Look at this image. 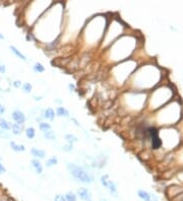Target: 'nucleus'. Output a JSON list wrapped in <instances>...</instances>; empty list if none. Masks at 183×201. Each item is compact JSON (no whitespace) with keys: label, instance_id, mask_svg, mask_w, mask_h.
<instances>
[{"label":"nucleus","instance_id":"nucleus-16","mask_svg":"<svg viewBox=\"0 0 183 201\" xmlns=\"http://www.w3.org/2000/svg\"><path fill=\"white\" fill-rule=\"evenodd\" d=\"M64 197L66 201H78V196L73 192H67L64 195Z\"/></svg>","mask_w":183,"mask_h":201},{"label":"nucleus","instance_id":"nucleus-13","mask_svg":"<svg viewBox=\"0 0 183 201\" xmlns=\"http://www.w3.org/2000/svg\"><path fill=\"white\" fill-rule=\"evenodd\" d=\"M10 49H11V51H12V53L13 54H15V55L17 56V57L20 58V59H22V60H24V61H27V58H26V56L24 55L22 53H20V50H17L15 47H13V46H10Z\"/></svg>","mask_w":183,"mask_h":201},{"label":"nucleus","instance_id":"nucleus-2","mask_svg":"<svg viewBox=\"0 0 183 201\" xmlns=\"http://www.w3.org/2000/svg\"><path fill=\"white\" fill-rule=\"evenodd\" d=\"M12 119L14 120L17 124H24V121H26V116L20 110H15L12 112Z\"/></svg>","mask_w":183,"mask_h":201},{"label":"nucleus","instance_id":"nucleus-21","mask_svg":"<svg viewBox=\"0 0 183 201\" xmlns=\"http://www.w3.org/2000/svg\"><path fill=\"white\" fill-rule=\"evenodd\" d=\"M39 128L41 129L43 132H45V131H47V130H50V128H51V126H50L48 123H45V122H41L40 123V125H39Z\"/></svg>","mask_w":183,"mask_h":201},{"label":"nucleus","instance_id":"nucleus-26","mask_svg":"<svg viewBox=\"0 0 183 201\" xmlns=\"http://www.w3.org/2000/svg\"><path fill=\"white\" fill-rule=\"evenodd\" d=\"M12 84L14 88H20V86H22V82H20V80H14Z\"/></svg>","mask_w":183,"mask_h":201},{"label":"nucleus","instance_id":"nucleus-31","mask_svg":"<svg viewBox=\"0 0 183 201\" xmlns=\"http://www.w3.org/2000/svg\"><path fill=\"white\" fill-rule=\"evenodd\" d=\"M2 160V156H1V154H0V160Z\"/></svg>","mask_w":183,"mask_h":201},{"label":"nucleus","instance_id":"nucleus-25","mask_svg":"<svg viewBox=\"0 0 183 201\" xmlns=\"http://www.w3.org/2000/svg\"><path fill=\"white\" fill-rule=\"evenodd\" d=\"M0 137H2V138H6V137H9V134L7 133V131H3L2 129L0 128Z\"/></svg>","mask_w":183,"mask_h":201},{"label":"nucleus","instance_id":"nucleus-8","mask_svg":"<svg viewBox=\"0 0 183 201\" xmlns=\"http://www.w3.org/2000/svg\"><path fill=\"white\" fill-rule=\"evenodd\" d=\"M11 126H12V125H11L10 123L8 122V121H6V120L3 119V118H0V128L2 129L3 131L10 130Z\"/></svg>","mask_w":183,"mask_h":201},{"label":"nucleus","instance_id":"nucleus-6","mask_svg":"<svg viewBox=\"0 0 183 201\" xmlns=\"http://www.w3.org/2000/svg\"><path fill=\"white\" fill-rule=\"evenodd\" d=\"M137 196L144 201H151L152 200V194H150L149 192H146V191H144V190H138Z\"/></svg>","mask_w":183,"mask_h":201},{"label":"nucleus","instance_id":"nucleus-24","mask_svg":"<svg viewBox=\"0 0 183 201\" xmlns=\"http://www.w3.org/2000/svg\"><path fill=\"white\" fill-rule=\"evenodd\" d=\"M62 150H64V151H67V152L71 151V150H72V145H71V144H67V145L62 146Z\"/></svg>","mask_w":183,"mask_h":201},{"label":"nucleus","instance_id":"nucleus-1","mask_svg":"<svg viewBox=\"0 0 183 201\" xmlns=\"http://www.w3.org/2000/svg\"><path fill=\"white\" fill-rule=\"evenodd\" d=\"M67 170L69 171V173L72 175L73 178H76V180H78L82 183H92L94 181L93 176L88 174L86 170L80 166H78L76 164H67Z\"/></svg>","mask_w":183,"mask_h":201},{"label":"nucleus","instance_id":"nucleus-9","mask_svg":"<svg viewBox=\"0 0 183 201\" xmlns=\"http://www.w3.org/2000/svg\"><path fill=\"white\" fill-rule=\"evenodd\" d=\"M43 117L46 118V119L48 120H54V118H55V112L53 111V109H51V108H48V109H46L45 111H44V114H43Z\"/></svg>","mask_w":183,"mask_h":201},{"label":"nucleus","instance_id":"nucleus-3","mask_svg":"<svg viewBox=\"0 0 183 201\" xmlns=\"http://www.w3.org/2000/svg\"><path fill=\"white\" fill-rule=\"evenodd\" d=\"M78 195L80 196V198L84 201H92V196L90 193L88 189L86 188H80L78 190Z\"/></svg>","mask_w":183,"mask_h":201},{"label":"nucleus","instance_id":"nucleus-17","mask_svg":"<svg viewBox=\"0 0 183 201\" xmlns=\"http://www.w3.org/2000/svg\"><path fill=\"white\" fill-rule=\"evenodd\" d=\"M26 135L29 139H33L35 137V135H36V131H35V129L33 127H29L26 130Z\"/></svg>","mask_w":183,"mask_h":201},{"label":"nucleus","instance_id":"nucleus-20","mask_svg":"<svg viewBox=\"0 0 183 201\" xmlns=\"http://www.w3.org/2000/svg\"><path fill=\"white\" fill-rule=\"evenodd\" d=\"M32 88H33L32 84H29V82H24V84H22V90H24L26 94H29V92H32Z\"/></svg>","mask_w":183,"mask_h":201},{"label":"nucleus","instance_id":"nucleus-22","mask_svg":"<svg viewBox=\"0 0 183 201\" xmlns=\"http://www.w3.org/2000/svg\"><path fill=\"white\" fill-rule=\"evenodd\" d=\"M101 184L103 185L105 188H107L108 187V183H109V180H108V176L107 175H105V176H102L101 177Z\"/></svg>","mask_w":183,"mask_h":201},{"label":"nucleus","instance_id":"nucleus-14","mask_svg":"<svg viewBox=\"0 0 183 201\" xmlns=\"http://www.w3.org/2000/svg\"><path fill=\"white\" fill-rule=\"evenodd\" d=\"M10 147H11V149L12 150H14V151H24V145H18V144H16L15 142H13V141H11L10 142Z\"/></svg>","mask_w":183,"mask_h":201},{"label":"nucleus","instance_id":"nucleus-27","mask_svg":"<svg viewBox=\"0 0 183 201\" xmlns=\"http://www.w3.org/2000/svg\"><path fill=\"white\" fill-rule=\"evenodd\" d=\"M4 173H5V168L2 164L0 163V175H2V174H4Z\"/></svg>","mask_w":183,"mask_h":201},{"label":"nucleus","instance_id":"nucleus-23","mask_svg":"<svg viewBox=\"0 0 183 201\" xmlns=\"http://www.w3.org/2000/svg\"><path fill=\"white\" fill-rule=\"evenodd\" d=\"M54 201H66V200H65L64 195L57 194V195H55V197H54Z\"/></svg>","mask_w":183,"mask_h":201},{"label":"nucleus","instance_id":"nucleus-5","mask_svg":"<svg viewBox=\"0 0 183 201\" xmlns=\"http://www.w3.org/2000/svg\"><path fill=\"white\" fill-rule=\"evenodd\" d=\"M107 189L109 190L110 194L112 195V196H114V197H117V196H118V192H117L116 185H115V183L113 182V181H111V180H109V183H108Z\"/></svg>","mask_w":183,"mask_h":201},{"label":"nucleus","instance_id":"nucleus-15","mask_svg":"<svg viewBox=\"0 0 183 201\" xmlns=\"http://www.w3.org/2000/svg\"><path fill=\"white\" fill-rule=\"evenodd\" d=\"M44 137H45L46 139H49V140H55V139H56V135H55V133H54L51 129L44 132Z\"/></svg>","mask_w":183,"mask_h":201},{"label":"nucleus","instance_id":"nucleus-29","mask_svg":"<svg viewBox=\"0 0 183 201\" xmlns=\"http://www.w3.org/2000/svg\"><path fill=\"white\" fill-rule=\"evenodd\" d=\"M5 71H6V69H5L4 65H0V72L3 74V73H5Z\"/></svg>","mask_w":183,"mask_h":201},{"label":"nucleus","instance_id":"nucleus-12","mask_svg":"<svg viewBox=\"0 0 183 201\" xmlns=\"http://www.w3.org/2000/svg\"><path fill=\"white\" fill-rule=\"evenodd\" d=\"M65 140L68 142V144H71V145H72L73 143L78 142V137L74 136L73 134H66L65 135Z\"/></svg>","mask_w":183,"mask_h":201},{"label":"nucleus","instance_id":"nucleus-11","mask_svg":"<svg viewBox=\"0 0 183 201\" xmlns=\"http://www.w3.org/2000/svg\"><path fill=\"white\" fill-rule=\"evenodd\" d=\"M56 114L57 116H59V117H68L69 116V113L68 111H67L65 108L63 107H58L56 109Z\"/></svg>","mask_w":183,"mask_h":201},{"label":"nucleus","instance_id":"nucleus-19","mask_svg":"<svg viewBox=\"0 0 183 201\" xmlns=\"http://www.w3.org/2000/svg\"><path fill=\"white\" fill-rule=\"evenodd\" d=\"M58 163V160H57L55 156H53V158H49V160L46 162V167H48V168H50V167H52V166H54V165H56V164Z\"/></svg>","mask_w":183,"mask_h":201},{"label":"nucleus","instance_id":"nucleus-4","mask_svg":"<svg viewBox=\"0 0 183 201\" xmlns=\"http://www.w3.org/2000/svg\"><path fill=\"white\" fill-rule=\"evenodd\" d=\"M31 153L37 158H44L46 156L45 150L41 149V148H37V147H33L31 149Z\"/></svg>","mask_w":183,"mask_h":201},{"label":"nucleus","instance_id":"nucleus-10","mask_svg":"<svg viewBox=\"0 0 183 201\" xmlns=\"http://www.w3.org/2000/svg\"><path fill=\"white\" fill-rule=\"evenodd\" d=\"M11 129H12V133L14 135H20L22 131V124H17V123H14V124L11 126Z\"/></svg>","mask_w":183,"mask_h":201},{"label":"nucleus","instance_id":"nucleus-7","mask_svg":"<svg viewBox=\"0 0 183 201\" xmlns=\"http://www.w3.org/2000/svg\"><path fill=\"white\" fill-rule=\"evenodd\" d=\"M32 166L35 169V171H36L37 174H41L42 172H43V167H42L41 163H40L38 160H36V158L32 160Z\"/></svg>","mask_w":183,"mask_h":201},{"label":"nucleus","instance_id":"nucleus-28","mask_svg":"<svg viewBox=\"0 0 183 201\" xmlns=\"http://www.w3.org/2000/svg\"><path fill=\"white\" fill-rule=\"evenodd\" d=\"M4 112H5V107L0 104V115H3V114H4Z\"/></svg>","mask_w":183,"mask_h":201},{"label":"nucleus","instance_id":"nucleus-30","mask_svg":"<svg viewBox=\"0 0 183 201\" xmlns=\"http://www.w3.org/2000/svg\"><path fill=\"white\" fill-rule=\"evenodd\" d=\"M0 39H1V40H2V39H3V36H2V35H1V34H0Z\"/></svg>","mask_w":183,"mask_h":201},{"label":"nucleus","instance_id":"nucleus-18","mask_svg":"<svg viewBox=\"0 0 183 201\" xmlns=\"http://www.w3.org/2000/svg\"><path fill=\"white\" fill-rule=\"evenodd\" d=\"M34 70L36 71V72L41 73V72H44V71H45V67L43 66V64H42V63L37 62L36 64L34 65Z\"/></svg>","mask_w":183,"mask_h":201}]
</instances>
